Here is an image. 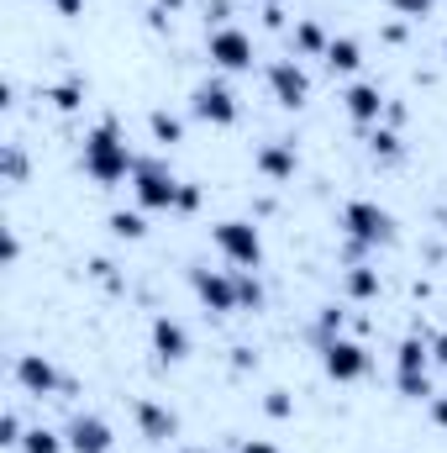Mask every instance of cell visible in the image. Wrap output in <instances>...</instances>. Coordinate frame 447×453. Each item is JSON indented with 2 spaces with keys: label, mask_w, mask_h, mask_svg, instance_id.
<instances>
[{
  "label": "cell",
  "mask_w": 447,
  "mask_h": 453,
  "mask_svg": "<svg viewBox=\"0 0 447 453\" xmlns=\"http://www.w3.org/2000/svg\"><path fill=\"white\" fill-rule=\"evenodd\" d=\"M85 174L95 185H121L126 174H137V158H132V148H126V137H121L116 121H101L85 137Z\"/></svg>",
  "instance_id": "cell-1"
},
{
  "label": "cell",
  "mask_w": 447,
  "mask_h": 453,
  "mask_svg": "<svg viewBox=\"0 0 447 453\" xmlns=\"http://www.w3.org/2000/svg\"><path fill=\"white\" fill-rule=\"evenodd\" d=\"M342 232H347V242L379 248V242L395 237V217H390L379 201H347V206H342Z\"/></svg>",
  "instance_id": "cell-2"
},
{
  "label": "cell",
  "mask_w": 447,
  "mask_h": 453,
  "mask_svg": "<svg viewBox=\"0 0 447 453\" xmlns=\"http://www.w3.org/2000/svg\"><path fill=\"white\" fill-rule=\"evenodd\" d=\"M132 190H137V206H142V211H174V206H179V180H174L158 158H137Z\"/></svg>",
  "instance_id": "cell-3"
},
{
  "label": "cell",
  "mask_w": 447,
  "mask_h": 453,
  "mask_svg": "<svg viewBox=\"0 0 447 453\" xmlns=\"http://www.w3.org/2000/svg\"><path fill=\"white\" fill-rule=\"evenodd\" d=\"M211 237H216V253L226 264H237V269H258L263 264V237H258L253 222H216Z\"/></svg>",
  "instance_id": "cell-4"
},
{
  "label": "cell",
  "mask_w": 447,
  "mask_h": 453,
  "mask_svg": "<svg viewBox=\"0 0 447 453\" xmlns=\"http://www.w3.org/2000/svg\"><path fill=\"white\" fill-rule=\"evenodd\" d=\"M269 96L284 106V111H300L311 101V74L300 69V58H279L269 64Z\"/></svg>",
  "instance_id": "cell-5"
},
{
  "label": "cell",
  "mask_w": 447,
  "mask_h": 453,
  "mask_svg": "<svg viewBox=\"0 0 447 453\" xmlns=\"http://www.w3.org/2000/svg\"><path fill=\"white\" fill-rule=\"evenodd\" d=\"M322 369L332 374L337 385H352V380L368 374V348L352 338H327L322 342Z\"/></svg>",
  "instance_id": "cell-6"
},
{
  "label": "cell",
  "mask_w": 447,
  "mask_h": 453,
  "mask_svg": "<svg viewBox=\"0 0 447 453\" xmlns=\"http://www.w3.org/2000/svg\"><path fill=\"white\" fill-rule=\"evenodd\" d=\"M190 285H195V296H201V306H206V311H216V317L242 311V306H237V274H222V269L195 264V269H190Z\"/></svg>",
  "instance_id": "cell-7"
},
{
  "label": "cell",
  "mask_w": 447,
  "mask_h": 453,
  "mask_svg": "<svg viewBox=\"0 0 447 453\" xmlns=\"http://www.w3.org/2000/svg\"><path fill=\"white\" fill-rule=\"evenodd\" d=\"M206 53H211L216 69H231V74H237V69H253V58H258V53H253V37H247L242 27H216L211 42H206Z\"/></svg>",
  "instance_id": "cell-8"
},
{
  "label": "cell",
  "mask_w": 447,
  "mask_h": 453,
  "mask_svg": "<svg viewBox=\"0 0 447 453\" xmlns=\"http://www.w3.org/2000/svg\"><path fill=\"white\" fill-rule=\"evenodd\" d=\"M190 111L201 116V121H211V127H231V121H237V96L211 80V85H201V90L190 96Z\"/></svg>",
  "instance_id": "cell-9"
},
{
  "label": "cell",
  "mask_w": 447,
  "mask_h": 453,
  "mask_svg": "<svg viewBox=\"0 0 447 453\" xmlns=\"http://www.w3.org/2000/svg\"><path fill=\"white\" fill-rule=\"evenodd\" d=\"M16 385H21L27 395H53L64 380H58L53 358H42V353H21V358H16Z\"/></svg>",
  "instance_id": "cell-10"
},
{
  "label": "cell",
  "mask_w": 447,
  "mask_h": 453,
  "mask_svg": "<svg viewBox=\"0 0 447 453\" xmlns=\"http://www.w3.org/2000/svg\"><path fill=\"white\" fill-rule=\"evenodd\" d=\"M64 443H69V453H111L116 438L101 417H74L69 433H64Z\"/></svg>",
  "instance_id": "cell-11"
},
{
  "label": "cell",
  "mask_w": 447,
  "mask_h": 453,
  "mask_svg": "<svg viewBox=\"0 0 447 453\" xmlns=\"http://www.w3.org/2000/svg\"><path fill=\"white\" fill-rule=\"evenodd\" d=\"M253 164H258V174H263V180L284 185V180H295V169H300V153H295V142H263Z\"/></svg>",
  "instance_id": "cell-12"
},
{
  "label": "cell",
  "mask_w": 447,
  "mask_h": 453,
  "mask_svg": "<svg viewBox=\"0 0 447 453\" xmlns=\"http://www.w3.org/2000/svg\"><path fill=\"white\" fill-rule=\"evenodd\" d=\"M342 106H347V116H352L358 127H379V116L390 111V101L379 96V85H347Z\"/></svg>",
  "instance_id": "cell-13"
},
{
  "label": "cell",
  "mask_w": 447,
  "mask_h": 453,
  "mask_svg": "<svg viewBox=\"0 0 447 453\" xmlns=\"http://www.w3.org/2000/svg\"><path fill=\"white\" fill-rule=\"evenodd\" d=\"M137 427H142V438H153V443L179 438V417H174L169 406H158V401H137Z\"/></svg>",
  "instance_id": "cell-14"
},
{
  "label": "cell",
  "mask_w": 447,
  "mask_h": 453,
  "mask_svg": "<svg viewBox=\"0 0 447 453\" xmlns=\"http://www.w3.org/2000/svg\"><path fill=\"white\" fill-rule=\"evenodd\" d=\"M153 353H158L163 364H179V358H190V333H185L174 317H158V322H153Z\"/></svg>",
  "instance_id": "cell-15"
},
{
  "label": "cell",
  "mask_w": 447,
  "mask_h": 453,
  "mask_svg": "<svg viewBox=\"0 0 447 453\" xmlns=\"http://www.w3.org/2000/svg\"><path fill=\"white\" fill-rule=\"evenodd\" d=\"M327 48H332V37H327L316 21H295V53H306V58H327Z\"/></svg>",
  "instance_id": "cell-16"
},
{
  "label": "cell",
  "mask_w": 447,
  "mask_h": 453,
  "mask_svg": "<svg viewBox=\"0 0 447 453\" xmlns=\"http://www.w3.org/2000/svg\"><path fill=\"white\" fill-rule=\"evenodd\" d=\"M363 64V48L352 42V37H332V48H327V69L332 74H352Z\"/></svg>",
  "instance_id": "cell-17"
},
{
  "label": "cell",
  "mask_w": 447,
  "mask_h": 453,
  "mask_svg": "<svg viewBox=\"0 0 447 453\" xmlns=\"http://www.w3.org/2000/svg\"><path fill=\"white\" fill-rule=\"evenodd\" d=\"M148 132H153V142H163V148L185 142V121H179L174 111H153L148 116Z\"/></svg>",
  "instance_id": "cell-18"
},
{
  "label": "cell",
  "mask_w": 447,
  "mask_h": 453,
  "mask_svg": "<svg viewBox=\"0 0 447 453\" xmlns=\"http://www.w3.org/2000/svg\"><path fill=\"white\" fill-rule=\"evenodd\" d=\"M347 296H352V301H374V296H379V269L352 264V269H347Z\"/></svg>",
  "instance_id": "cell-19"
},
{
  "label": "cell",
  "mask_w": 447,
  "mask_h": 453,
  "mask_svg": "<svg viewBox=\"0 0 447 453\" xmlns=\"http://www.w3.org/2000/svg\"><path fill=\"white\" fill-rule=\"evenodd\" d=\"M427 358H432V342H421V338L400 342V374H427Z\"/></svg>",
  "instance_id": "cell-20"
},
{
  "label": "cell",
  "mask_w": 447,
  "mask_h": 453,
  "mask_svg": "<svg viewBox=\"0 0 447 453\" xmlns=\"http://www.w3.org/2000/svg\"><path fill=\"white\" fill-rule=\"evenodd\" d=\"M69 443L58 438V433H48V427H32L27 438H21V453H64Z\"/></svg>",
  "instance_id": "cell-21"
},
{
  "label": "cell",
  "mask_w": 447,
  "mask_h": 453,
  "mask_svg": "<svg viewBox=\"0 0 447 453\" xmlns=\"http://www.w3.org/2000/svg\"><path fill=\"white\" fill-rule=\"evenodd\" d=\"M368 148H374V158H400V132L395 127H374L368 132Z\"/></svg>",
  "instance_id": "cell-22"
},
{
  "label": "cell",
  "mask_w": 447,
  "mask_h": 453,
  "mask_svg": "<svg viewBox=\"0 0 447 453\" xmlns=\"http://www.w3.org/2000/svg\"><path fill=\"white\" fill-rule=\"evenodd\" d=\"M237 306H242V311H258V306H263V285L253 280V269L237 274Z\"/></svg>",
  "instance_id": "cell-23"
},
{
  "label": "cell",
  "mask_w": 447,
  "mask_h": 453,
  "mask_svg": "<svg viewBox=\"0 0 447 453\" xmlns=\"http://www.w3.org/2000/svg\"><path fill=\"white\" fill-rule=\"evenodd\" d=\"M111 232L126 237V242H137V237L148 232V222H142V211H111Z\"/></svg>",
  "instance_id": "cell-24"
},
{
  "label": "cell",
  "mask_w": 447,
  "mask_h": 453,
  "mask_svg": "<svg viewBox=\"0 0 447 453\" xmlns=\"http://www.w3.org/2000/svg\"><path fill=\"white\" fill-rule=\"evenodd\" d=\"M342 327H347V311L342 306H322V317H316V338H342Z\"/></svg>",
  "instance_id": "cell-25"
},
{
  "label": "cell",
  "mask_w": 447,
  "mask_h": 453,
  "mask_svg": "<svg viewBox=\"0 0 447 453\" xmlns=\"http://www.w3.org/2000/svg\"><path fill=\"white\" fill-rule=\"evenodd\" d=\"M48 101H53L58 111H74V106L85 101V85H80V80H69V85H53V90H48Z\"/></svg>",
  "instance_id": "cell-26"
},
{
  "label": "cell",
  "mask_w": 447,
  "mask_h": 453,
  "mask_svg": "<svg viewBox=\"0 0 447 453\" xmlns=\"http://www.w3.org/2000/svg\"><path fill=\"white\" fill-rule=\"evenodd\" d=\"M395 385H400V395H411V401H432V380H427V374H400Z\"/></svg>",
  "instance_id": "cell-27"
},
{
  "label": "cell",
  "mask_w": 447,
  "mask_h": 453,
  "mask_svg": "<svg viewBox=\"0 0 447 453\" xmlns=\"http://www.w3.org/2000/svg\"><path fill=\"white\" fill-rule=\"evenodd\" d=\"M21 438H27L21 417H16V411H5V417H0V443H5V449H21Z\"/></svg>",
  "instance_id": "cell-28"
},
{
  "label": "cell",
  "mask_w": 447,
  "mask_h": 453,
  "mask_svg": "<svg viewBox=\"0 0 447 453\" xmlns=\"http://www.w3.org/2000/svg\"><path fill=\"white\" fill-rule=\"evenodd\" d=\"M263 411H269V417H274V422H284V417H290V411H295V401H290V395H284V390H269V401H263Z\"/></svg>",
  "instance_id": "cell-29"
},
{
  "label": "cell",
  "mask_w": 447,
  "mask_h": 453,
  "mask_svg": "<svg viewBox=\"0 0 447 453\" xmlns=\"http://www.w3.org/2000/svg\"><path fill=\"white\" fill-rule=\"evenodd\" d=\"M21 174H27V158H21L16 148H5V180H11V185H21Z\"/></svg>",
  "instance_id": "cell-30"
},
{
  "label": "cell",
  "mask_w": 447,
  "mask_h": 453,
  "mask_svg": "<svg viewBox=\"0 0 447 453\" xmlns=\"http://www.w3.org/2000/svg\"><path fill=\"white\" fill-rule=\"evenodd\" d=\"M201 201H206L201 185H179V206H174V211H201Z\"/></svg>",
  "instance_id": "cell-31"
},
{
  "label": "cell",
  "mask_w": 447,
  "mask_h": 453,
  "mask_svg": "<svg viewBox=\"0 0 447 453\" xmlns=\"http://www.w3.org/2000/svg\"><path fill=\"white\" fill-rule=\"evenodd\" d=\"M390 5H395L400 16H427V11H432L437 0H390Z\"/></svg>",
  "instance_id": "cell-32"
},
{
  "label": "cell",
  "mask_w": 447,
  "mask_h": 453,
  "mask_svg": "<svg viewBox=\"0 0 447 453\" xmlns=\"http://www.w3.org/2000/svg\"><path fill=\"white\" fill-rule=\"evenodd\" d=\"M53 11H58V16H69V21H74V16H85V0H53Z\"/></svg>",
  "instance_id": "cell-33"
},
{
  "label": "cell",
  "mask_w": 447,
  "mask_h": 453,
  "mask_svg": "<svg viewBox=\"0 0 447 453\" xmlns=\"http://www.w3.org/2000/svg\"><path fill=\"white\" fill-rule=\"evenodd\" d=\"M427 406H432V422H437V427H447V395H432Z\"/></svg>",
  "instance_id": "cell-34"
},
{
  "label": "cell",
  "mask_w": 447,
  "mask_h": 453,
  "mask_svg": "<svg viewBox=\"0 0 447 453\" xmlns=\"http://www.w3.org/2000/svg\"><path fill=\"white\" fill-rule=\"evenodd\" d=\"M237 453H279L274 443H263V438H247V443H237Z\"/></svg>",
  "instance_id": "cell-35"
},
{
  "label": "cell",
  "mask_w": 447,
  "mask_h": 453,
  "mask_svg": "<svg viewBox=\"0 0 447 453\" xmlns=\"http://www.w3.org/2000/svg\"><path fill=\"white\" fill-rule=\"evenodd\" d=\"M263 27H274V32H279V27H284V11H279V5H263Z\"/></svg>",
  "instance_id": "cell-36"
},
{
  "label": "cell",
  "mask_w": 447,
  "mask_h": 453,
  "mask_svg": "<svg viewBox=\"0 0 447 453\" xmlns=\"http://www.w3.org/2000/svg\"><path fill=\"white\" fill-rule=\"evenodd\" d=\"M21 258V242H16V232H5V264H16Z\"/></svg>",
  "instance_id": "cell-37"
},
{
  "label": "cell",
  "mask_w": 447,
  "mask_h": 453,
  "mask_svg": "<svg viewBox=\"0 0 447 453\" xmlns=\"http://www.w3.org/2000/svg\"><path fill=\"white\" fill-rule=\"evenodd\" d=\"M432 358H437V364H447V333H443V338H432Z\"/></svg>",
  "instance_id": "cell-38"
},
{
  "label": "cell",
  "mask_w": 447,
  "mask_h": 453,
  "mask_svg": "<svg viewBox=\"0 0 447 453\" xmlns=\"http://www.w3.org/2000/svg\"><path fill=\"white\" fill-rule=\"evenodd\" d=\"M179 5H185V0H158V11H179Z\"/></svg>",
  "instance_id": "cell-39"
},
{
  "label": "cell",
  "mask_w": 447,
  "mask_h": 453,
  "mask_svg": "<svg viewBox=\"0 0 447 453\" xmlns=\"http://www.w3.org/2000/svg\"><path fill=\"white\" fill-rule=\"evenodd\" d=\"M443 58H447V37H443Z\"/></svg>",
  "instance_id": "cell-40"
},
{
  "label": "cell",
  "mask_w": 447,
  "mask_h": 453,
  "mask_svg": "<svg viewBox=\"0 0 447 453\" xmlns=\"http://www.w3.org/2000/svg\"><path fill=\"white\" fill-rule=\"evenodd\" d=\"M263 5H279V0H263Z\"/></svg>",
  "instance_id": "cell-41"
},
{
  "label": "cell",
  "mask_w": 447,
  "mask_h": 453,
  "mask_svg": "<svg viewBox=\"0 0 447 453\" xmlns=\"http://www.w3.org/2000/svg\"><path fill=\"white\" fill-rule=\"evenodd\" d=\"M185 453H201V449H185Z\"/></svg>",
  "instance_id": "cell-42"
}]
</instances>
